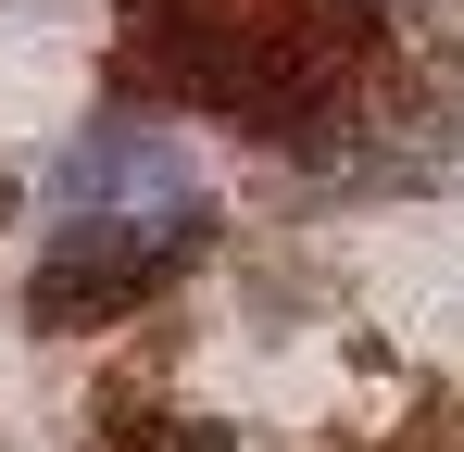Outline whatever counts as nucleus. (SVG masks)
Instances as JSON below:
<instances>
[{
  "instance_id": "obj_2",
  "label": "nucleus",
  "mask_w": 464,
  "mask_h": 452,
  "mask_svg": "<svg viewBox=\"0 0 464 452\" xmlns=\"http://www.w3.org/2000/svg\"><path fill=\"white\" fill-rule=\"evenodd\" d=\"M139 64H163L176 101H214V113H302L339 88V25L326 0H139Z\"/></svg>"
},
{
  "instance_id": "obj_1",
  "label": "nucleus",
  "mask_w": 464,
  "mask_h": 452,
  "mask_svg": "<svg viewBox=\"0 0 464 452\" xmlns=\"http://www.w3.org/2000/svg\"><path fill=\"white\" fill-rule=\"evenodd\" d=\"M201 163L139 126V113H113V126H88L63 151V176H51V239H38V301L51 314H126V301H151L188 251H201Z\"/></svg>"
}]
</instances>
